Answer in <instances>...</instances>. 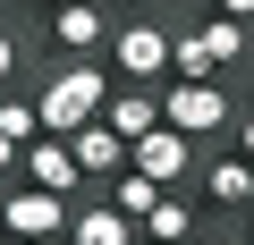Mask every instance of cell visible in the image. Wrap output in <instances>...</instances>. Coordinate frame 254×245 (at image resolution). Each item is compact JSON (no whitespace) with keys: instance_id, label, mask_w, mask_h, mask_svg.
Wrapping results in <instances>:
<instances>
[{"instance_id":"20","label":"cell","mask_w":254,"mask_h":245,"mask_svg":"<svg viewBox=\"0 0 254 245\" xmlns=\"http://www.w3.org/2000/svg\"><path fill=\"white\" fill-rule=\"evenodd\" d=\"M212 9H220V17H246V26H254V0H212Z\"/></svg>"},{"instance_id":"17","label":"cell","mask_w":254,"mask_h":245,"mask_svg":"<svg viewBox=\"0 0 254 245\" xmlns=\"http://www.w3.org/2000/svg\"><path fill=\"white\" fill-rule=\"evenodd\" d=\"M17 68H26V43H17L9 26H0V85H17Z\"/></svg>"},{"instance_id":"16","label":"cell","mask_w":254,"mask_h":245,"mask_svg":"<svg viewBox=\"0 0 254 245\" xmlns=\"http://www.w3.org/2000/svg\"><path fill=\"white\" fill-rule=\"evenodd\" d=\"M0 136H17V144H34V136H43L34 93H9V85H0Z\"/></svg>"},{"instance_id":"24","label":"cell","mask_w":254,"mask_h":245,"mask_svg":"<svg viewBox=\"0 0 254 245\" xmlns=\"http://www.w3.org/2000/svg\"><path fill=\"white\" fill-rule=\"evenodd\" d=\"M144 245H153V237H144Z\"/></svg>"},{"instance_id":"19","label":"cell","mask_w":254,"mask_h":245,"mask_svg":"<svg viewBox=\"0 0 254 245\" xmlns=\"http://www.w3.org/2000/svg\"><path fill=\"white\" fill-rule=\"evenodd\" d=\"M229 136H237V152H246V161H254V110H246V118H237V127H229Z\"/></svg>"},{"instance_id":"12","label":"cell","mask_w":254,"mask_h":245,"mask_svg":"<svg viewBox=\"0 0 254 245\" xmlns=\"http://www.w3.org/2000/svg\"><path fill=\"white\" fill-rule=\"evenodd\" d=\"M170 76H178V85H212V76H220V59L203 51L195 26H170Z\"/></svg>"},{"instance_id":"21","label":"cell","mask_w":254,"mask_h":245,"mask_svg":"<svg viewBox=\"0 0 254 245\" xmlns=\"http://www.w3.org/2000/svg\"><path fill=\"white\" fill-rule=\"evenodd\" d=\"M246 228H254V211H246Z\"/></svg>"},{"instance_id":"4","label":"cell","mask_w":254,"mask_h":245,"mask_svg":"<svg viewBox=\"0 0 254 245\" xmlns=\"http://www.w3.org/2000/svg\"><path fill=\"white\" fill-rule=\"evenodd\" d=\"M161 118H170V127L178 136H229L237 127V101H229V85L212 76V85H161Z\"/></svg>"},{"instance_id":"13","label":"cell","mask_w":254,"mask_h":245,"mask_svg":"<svg viewBox=\"0 0 254 245\" xmlns=\"http://www.w3.org/2000/svg\"><path fill=\"white\" fill-rule=\"evenodd\" d=\"M102 195H110V203H119V211H127V220H136V228H144V211H153V203H161V195H170V186H161V178H144V169H136V161H127V169H119V178H110V186H102Z\"/></svg>"},{"instance_id":"1","label":"cell","mask_w":254,"mask_h":245,"mask_svg":"<svg viewBox=\"0 0 254 245\" xmlns=\"http://www.w3.org/2000/svg\"><path fill=\"white\" fill-rule=\"evenodd\" d=\"M34 110H43V136H76V127H93V118L110 110V68H102V59H60V68L43 76Z\"/></svg>"},{"instance_id":"18","label":"cell","mask_w":254,"mask_h":245,"mask_svg":"<svg viewBox=\"0 0 254 245\" xmlns=\"http://www.w3.org/2000/svg\"><path fill=\"white\" fill-rule=\"evenodd\" d=\"M17 161H26V144H17V136H0V178H9Z\"/></svg>"},{"instance_id":"8","label":"cell","mask_w":254,"mask_h":245,"mask_svg":"<svg viewBox=\"0 0 254 245\" xmlns=\"http://www.w3.org/2000/svg\"><path fill=\"white\" fill-rule=\"evenodd\" d=\"M68 152H76V169H85L93 186H110V178H119L127 161H136V152H127V136L110 127V118H93V127H76V136H68Z\"/></svg>"},{"instance_id":"5","label":"cell","mask_w":254,"mask_h":245,"mask_svg":"<svg viewBox=\"0 0 254 245\" xmlns=\"http://www.w3.org/2000/svg\"><path fill=\"white\" fill-rule=\"evenodd\" d=\"M51 43L68 59H102L110 51V0H60L51 9Z\"/></svg>"},{"instance_id":"23","label":"cell","mask_w":254,"mask_h":245,"mask_svg":"<svg viewBox=\"0 0 254 245\" xmlns=\"http://www.w3.org/2000/svg\"><path fill=\"white\" fill-rule=\"evenodd\" d=\"M9 245H17V237H9Z\"/></svg>"},{"instance_id":"14","label":"cell","mask_w":254,"mask_h":245,"mask_svg":"<svg viewBox=\"0 0 254 245\" xmlns=\"http://www.w3.org/2000/svg\"><path fill=\"white\" fill-rule=\"evenodd\" d=\"M144 237H153V245H187V237H195V203H187V195L170 186V195H161V203L144 211Z\"/></svg>"},{"instance_id":"15","label":"cell","mask_w":254,"mask_h":245,"mask_svg":"<svg viewBox=\"0 0 254 245\" xmlns=\"http://www.w3.org/2000/svg\"><path fill=\"white\" fill-rule=\"evenodd\" d=\"M195 34H203V51H212L220 68H237V59H246V17H220V9H212Z\"/></svg>"},{"instance_id":"6","label":"cell","mask_w":254,"mask_h":245,"mask_svg":"<svg viewBox=\"0 0 254 245\" xmlns=\"http://www.w3.org/2000/svg\"><path fill=\"white\" fill-rule=\"evenodd\" d=\"M127 152H136V169H144V178H161V186H187V169H195V136H178L170 118H161L153 136H136Z\"/></svg>"},{"instance_id":"7","label":"cell","mask_w":254,"mask_h":245,"mask_svg":"<svg viewBox=\"0 0 254 245\" xmlns=\"http://www.w3.org/2000/svg\"><path fill=\"white\" fill-rule=\"evenodd\" d=\"M17 178H26V186H51V195H76V186H93V178L76 169L68 136H34V144H26V161H17Z\"/></svg>"},{"instance_id":"9","label":"cell","mask_w":254,"mask_h":245,"mask_svg":"<svg viewBox=\"0 0 254 245\" xmlns=\"http://www.w3.org/2000/svg\"><path fill=\"white\" fill-rule=\"evenodd\" d=\"M68 245H144V228L127 220L110 195H93V203H76V220H68Z\"/></svg>"},{"instance_id":"2","label":"cell","mask_w":254,"mask_h":245,"mask_svg":"<svg viewBox=\"0 0 254 245\" xmlns=\"http://www.w3.org/2000/svg\"><path fill=\"white\" fill-rule=\"evenodd\" d=\"M110 68H119V85H170V26L161 17H119L110 26Z\"/></svg>"},{"instance_id":"11","label":"cell","mask_w":254,"mask_h":245,"mask_svg":"<svg viewBox=\"0 0 254 245\" xmlns=\"http://www.w3.org/2000/svg\"><path fill=\"white\" fill-rule=\"evenodd\" d=\"M102 118H110L127 144H136V136H153V127H161V93H153V85H110V110H102Z\"/></svg>"},{"instance_id":"22","label":"cell","mask_w":254,"mask_h":245,"mask_svg":"<svg viewBox=\"0 0 254 245\" xmlns=\"http://www.w3.org/2000/svg\"><path fill=\"white\" fill-rule=\"evenodd\" d=\"M0 195H9V186H0Z\"/></svg>"},{"instance_id":"3","label":"cell","mask_w":254,"mask_h":245,"mask_svg":"<svg viewBox=\"0 0 254 245\" xmlns=\"http://www.w3.org/2000/svg\"><path fill=\"white\" fill-rule=\"evenodd\" d=\"M68 220H76V203L51 195V186H9V195H0V228H9L17 245H60Z\"/></svg>"},{"instance_id":"10","label":"cell","mask_w":254,"mask_h":245,"mask_svg":"<svg viewBox=\"0 0 254 245\" xmlns=\"http://www.w3.org/2000/svg\"><path fill=\"white\" fill-rule=\"evenodd\" d=\"M203 203L212 211H254V161L246 152H212L203 161Z\"/></svg>"}]
</instances>
